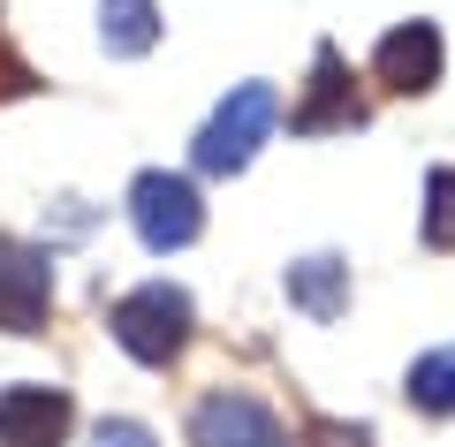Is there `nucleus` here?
Masks as SVG:
<instances>
[{"label": "nucleus", "instance_id": "2", "mask_svg": "<svg viewBox=\"0 0 455 447\" xmlns=\"http://www.w3.org/2000/svg\"><path fill=\"white\" fill-rule=\"evenodd\" d=\"M274 122H281L274 84H235V92L212 107V122L197 129V152H190V160L205 167V175H243V167L259 160V144L274 137Z\"/></svg>", "mask_w": 455, "mask_h": 447}, {"label": "nucleus", "instance_id": "4", "mask_svg": "<svg viewBox=\"0 0 455 447\" xmlns=\"http://www.w3.org/2000/svg\"><path fill=\"white\" fill-rule=\"evenodd\" d=\"M289 129H296V137L364 129V99H357V76H349L341 46H319V53H311V84H304V99L289 107Z\"/></svg>", "mask_w": 455, "mask_h": 447}, {"label": "nucleus", "instance_id": "15", "mask_svg": "<svg viewBox=\"0 0 455 447\" xmlns=\"http://www.w3.org/2000/svg\"><path fill=\"white\" fill-rule=\"evenodd\" d=\"M31 92V68L16 61V53H8V38H0V99H23Z\"/></svg>", "mask_w": 455, "mask_h": 447}, {"label": "nucleus", "instance_id": "11", "mask_svg": "<svg viewBox=\"0 0 455 447\" xmlns=\"http://www.w3.org/2000/svg\"><path fill=\"white\" fill-rule=\"evenodd\" d=\"M403 387H410V402H418L425 417H455V341L433 349V356H418Z\"/></svg>", "mask_w": 455, "mask_h": 447}, {"label": "nucleus", "instance_id": "12", "mask_svg": "<svg viewBox=\"0 0 455 447\" xmlns=\"http://www.w3.org/2000/svg\"><path fill=\"white\" fill-rule=\"evenodd\" d=\"M425 251H455V167L425 175V220H418Z\"/></svg>", "mask_w": 455, "mask_h": 447}, {"label": "nucleus", "instance_id": "6", "mask_svg": "<svg viewBox=\"0 0 455 447\" xmlns=\"http://www.w3.org/2000/svg\"><path fill=\"white\" fill-rule=\"evenodd\" d=\"M46 311H53V266H46V251L0 235V326H8V334H46Z\"/></svg>", "mask_w": 455, "mask_h": 447}, {"label": "nucleus", "instance_id": "1", "mask_svg": "<svg viewBox=\"0 0 455 447\" xmlns=\"http://www.w3.org/2000/svg\"><path fill=\"white\" fill-rule=\"evenodd\" d=\"M114 341L137 356V364H152V371H167L182 349H190V334H197V311H190V296H182L175 281H145V288H130L122 304H114Z\"/></svg>", "mask_w": 455, "mask_h": 447}, {"label": "nucleus", "instance_id": "13", "mask_svg": "<svg viewBox=\"0 0 455 447\" xmlns=\"http://www.w3.org/2000/svg\"><path fill=\"white\" fill-rule=\"evenodd\" d=\"M304 447H372V432H364V425H341V417H311Z\"/></svg>", "mask_w": 455, "mask_h": 447}, {"label": "nucleus", "instance_id": "3", "mask_svg": "<svg viewBox=\"0 0 455 447\" xmlns=\"http://www.w3.org/2000/svg\"><path fill=\"white\" fill-rule=\"evenodd\" d=\"M130 227L145 251H190L197 235H205V197H197L190 175H167V167H145V175L130 182Z\"/></svg>", "mask_w": 455, "mask_h": 447}, {"label": "nucleus", "instance_id": "14", "mask_svg": "<svg viewBox=\"0 0 455 447\" xmlns=\"http://www.w3.org/2000/svg\"><path fill=\"white\" fill-rule=\"evenodd\" d=\"M99 447H152V432L130 425V417H107V425H99Z\"/></svg>", "mask_w": 455, "mask_h": 447}, {"label": "nucleus", "instance_id": "10", "mask_svg": "<svg viewBox=\"0 0 455 447\" xmlns=\"http://www.w3.org/2000/svg\"><path fill=\"white\" fill-rule=\"evenodd\" d=\"M99 46L137 61V53L160 46V8L152 0H99Z\"/></svg>", "mask_w": 455, "mask_h": 447}, {"label": "nucleus", "instance_id": "5", "mask_svg": "<svg viewBox=\"0 0 455 447\" xmlns=\"http://www.w3.org/2000/svg\"><path fill=\"white\" fill-rule=\"evenodd\" d=\"M190 447H289V432L259 395L220 387V395H205L190 410Z\"/></svg>", "mask_w": 455, "mask_h": 447}, {"label": "nucleus", "instance_id": "8", "mask_svg": "<svg viewBox=\"0 0 455 447\" xmlns=\"http://www.w3.org/2000/svg\"><path fill=\"white\" fill-rule=\"evenodd\" d=\"M372 76L387 84V92H403V99H425L440 84V31L425 16L395 23V31L379 38V53H372Z\"/></svg>", "mask_w": 455, "mask_h": 447}, {"label": "nucleus", "instance_id": "9", "mask_svg": "<svg viewBox=\"0 0 455 447\" xmlns=\"http://www.w3.org/2000/svg\"><path fill=\"white\" fill-rule=\"evenodd\" d=\"M289 304L304 311V319L334 326L341 311H349V258H334V251L296 258V266H289Z\"/></svg>", "mask_w": 455, "mask_h": 447}, {"label": "nucleus", "instance_id": "7", "mask_svg": "<svg viewBox=\"0 0 455 447\" xmlns=\"http://www.w3.org/2000/svg\"><path fill=\"white\" fill-rule=\"evenodd\" d=\"M68 425H76V402L61 395V387H8L0 395V447H61Z\"/></svg>", "mask_w": 455, "mask_h": 447}]
</instances>
